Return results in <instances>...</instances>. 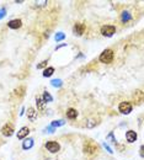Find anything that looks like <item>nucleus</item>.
<instances>
[{
  "label": "nucleus",
  "instance_id": "obj_1",
  "mask_svg": "<svg viewBox=\"0 0 144 160\" xmlns=\"http://www.w3.org/2000/svg\"><path fill=\"white\" fill-rule=\"evenodd\" d=\"M100 62L105 64H110L113 60V52L111 49H105L101 54H100Z\"/></svg>",
  "mask_w": 144,
  "mask_h": 160
},
{
  "label": "nucleus",
  "instance_id": "obj_2",
  "mask_svg": "<svg viewBox=\"0 0 144 160\" xmlns=\"http://www.w3.org/2000/svg\"><path fill=\"white\" fill-rule=\"evenodd\" d=\"M85 154H95L99 150V145L94 142H86L84 144V148H83Z\"/></svg>",
  "mask_w": 144,
  "mask_h": 160
},
{
  "label": "nucleus",
  "instance_id": "obj_3",
  "mask_svg": "<svg viewBox=\"0 0 144 160\" xmlns=\"http://www.w3.org/2000/svg\"><path fill=\"white\" fill-rule=\"evenodd\" d=\"M101 33L105 37H111L113 36V33H116V27L111 25H105L101 27Z\"/></svg>",
  "mask_w": 144,
  "mask_h": 160
},
{
  "label": "nucleus",
  "instance_id": "obj_4",
  "mask_svg": "<svg viewBox=\"0 0 144 160\" xmlns=\"http://www.w3.org/2000/svg\"><path fill=\"white\" fill-rule=\"evenodd\" d=\"M118 110L122 115H128L130 113V111H132V105H130V102H121L120 106H118Z\"/></svg>",
  "mask_w": 144,
  "mask_h": 160
},
{
  "label": "nucleus",
  "instance_id": "obj_5",
  "mask_svg": "<svg viewBox=\"0 0 144 160\" xmlns=\"http://www.w3.org/2000/svg\"><path fill=\"white\" fill-rule=\"evenodd\" d=\"M46 148H47L48 152H51V153H57V152H59V149H60V145H59L57 142L49 140V142L46 143Z\"/></svg>",
  "mask_w": 144,
  "mask_h": 160
},
{
  "label": "nucleus",
  "instance_id": "obj_6",
  "mask_svg": "<svg viewBox=\"0 0 144 160\" xmlns=\"http://www.w3.org/2000/svg\"><path fill=\"white\" fill-rule=\"evenodd\" d=\"M14 127H12V125H10V123H8V125H5L3 128H2V133H3V136H5V137H11L12 134H14Z\"/></svg>",
  "mask_w": 144,
  "mask_h": 160
},
{
  "label": "nucleus",
  "instance_id": "obj_7",
  "mask_svg": "<svg viewBox=\"0 0 144 160\" xmlns=\"http://www.w3.org/2000/svg\"><path fill=\"white\" fill-rule=\"evenodd\" d=\"M85 31V25L83 23H75L74 25V27H73V33L75 36H81Z\"/></svg>",
  "mask_w": 144,
  "mask_h": 160
},
{
  "label": "nucleus",
  "instance_id": "obj_8",
  "mask_svg": "<svg viewBox=\"0 0 144 160\" xmlns=\"http://www.w3.org/2000/svg\"><path fill=\"white\" fill-rule=\"evenodd\" d=\"M21 25H22V21L20 20V19H15V20H11V21H9V23H8V26L10 29H14V30H16V29H20L21 27Z\"/></svg>",
  "mask_w": 144,
  "mask_h": 160
},
{
  "label": "nucleus",
  "instance_id": "obj_9",
  "mask_svg": "<svg viewBox=\"0 0 144 160\" xmlns=\"http://www.w3.org/2000/svg\"><path fill=\"white\" fill-rule=\"evenodd\" d=\"M27 117H29V119L31 122H35L37 119V112H36V110L33 107H29L27 109Z\"/></svg>",
  "mask_w": 144,
  "mask_h": 160
},
{
  "label": "nucleus",
  "instance_id": "obj_10",
  "mask_svg": "<svg viewBox=\"0 0 144 160\" xmlns=\"http://www.w3.org/2000/svg\"><path fill=\"white\" fill-rule=\"evenodd\" d=\"M29 133H30V129H29L27 127H22V128L17 132V138H19V139H23L25 137L29 136Z\"/></svg>",
  "mask_w": 144,
  "mask_h": 160
},
{
  "label": "nucleus",
  "instance_id": "obj_11",
  "mask_svg": "<svg viewBox=\"0 0 144 160\" xmlns=\"http://www.w3.org/2000/svg\"><path fill=\"white\" fill-rule=\"evenodd\" d=\"M126 138H127V140H128L129 143H133V142H136V139H137V133H136L134 131H128V132L126 133Z\"/></svg>",
  "mask_w": 144,
  "mask_h": 160
},
{
  "label": "nucleus",
  "instance_id": "obj_12",
  "mask_svg": "<svg viewBox=\"0 0 144 160\" xmlns=\"http://www.w3.org/2000/svg\"><path fill=\"white\" fill-rule=\"evenodd\" d=\"M33 146V139L32 138H26L25 140H23V143H22V149H30V148H32Z\"/></svg>",
  "mask_w": 144,
  "mask_h": 160
},
{
  "label": "nucleus",
  "instance_id": "obj_13",
  "mask_svg": "<svg viewBox=\"0 0 144 160\" xmlns=\"http://www.w3.org/2000/svg\"><path fill=\"white\" fill-rule=\"evenodd\" d=\"M36 105H37V109L40 110V111L44 110V101H43L42 96H37L36 97Z\"/></svg>",
  "mask_w": 144,
  "mask_h": 160
},
{
  "label": "nucleus",
  "instance_id": "obj_14",
  "mask_svg": "<svg viewBox=\"0 0 144 160\" xmlns=\"http://www.w3.org/2000/svg\"><path fill=\"white\" fill-rule=\"evenodd\" d=\"M76 116H78V112H76L75 109H68V111H67V117L68 118L74 119V118H76Z\"/></svg>",
  "mask_w": 144,
  "mask_h": 160
},
{
  "label": "nucleus",
  "instance_id": "obj_15",
  "mask_svg": "<svg viewBox=\"0 0 144 160\" xmlns=\"http://www.w3.org/2000/svg\"><path fill=\"white\" fill-rule=\"evenodd\" d=\"M54 73V68H52V66H49V68H46L44 72H43V76L44 78H49L51 75H53Z\"/></svg>",
  "mask_w": 144,
  "mask_h": 160
},
{
  "label": "nucleus",
  "instance_id": "obj_16",
  "mask_svg": "<svg viewBox=\"0 0 144 160\" xmlns=\"http://www.w3.org/2000/svg\"><path fill=\"white\" fill-rule=\"evenodd\" d=\"M122 21L123 22H128V21H130V19H132V16H130V14H129V12L128 11H123L122 12Z\"/></svg>",
  "mask_w": 144,
  "mask_h": 160
},
{
  "label": "nucleus",
  "instance_id": "obj_17",
  "mask_svg": "<svg viewBox=\"0 0 144 160\" xmlns=\"http://www.w3.org/2000/svg\"><path fill=\"white\" fill-rule=\"evenodd\" d=\"M42 99H43L44 103H47V102H51L52 100H53V97H52V96L49 95V92H47V91H44V92H43V96H42Z\"/></svg>",
  "mask_w": 144,
  "mask_h": 160
},
{
  "label": "nucleus",
  "instance_id": "obj_18",
  "mask_svg": "<svg viewBox=\"0 0 144 160\" xmlns=\"http://www.w3.org/2000/svg\"><path fill=\"white\" fill-rule=\"evenodd\" d=\"M25 94V88L23 86H20L17 89H15V95L16 96H22Z\"/></svg>",
  "mask_w": 144,
  "mask_h": 160
},
{
  "label": "nucleus",
  "instance_id": "obj_19",
  "mask_svg": "<svg viewBox=\"0 0 144 160\" xmlns=\"http://www.w3.org/2000/svg\"><path fill=\"white\" fill-rule=\"evenodd\" d=\"M51 84L52 85H53L54 88H59V86H62V80L60 79H54V80H52V82H51Z\"/></svg>",
  "mask_w": 144,
  "mask_h": 160
},
{
  "label": "nucleus",
  "instance_id": "obj_20",
  "mask_svg": "<svg viewBox=\"0 0 144 160\" xmlns=\"http://www.w3.org/2000/svg\"><path fill=\"white\" fill-rule=\"evenodd\" d=\"M64 123H65V122L63 121V119H59V121H53V122H52L51 125H52V127L54 128V127H59V126H63Z\"/></svg>",
  "mask_w": 144,
  "mask_h": 160
},
{
  "label": "nucleus",
  "instance_id": "obj_21",
  "mask_svg": "<svg viewBox=\"0 0 144 160\" xmlns=\"http://www.w3.org/2000/svg\"><path fill=\"white\" fill-rule=\"evenodd\" d=\"M54 38H56V41L58 42V41H62V39H64V38H65V35H64L63 32H58V33L56 35V37H54Z\"/></svg>",
  "mask_w": 144,
  "mask_h": 160
},
{
  "label": "nucleus",
  "instance_id": "obj_22",
  "mask_svg": "<svg viewBox=\"0 0 144 160\" xmlns=\"http://www.w3.org/2000/svg\"><path fill=\"white\" fill-rule=\"evenodd\" d=\"M47 63H48L47 60H43V62H41L40 64L37 65V69H42V68H44V66L47 65Z\"/></svg>",
  "mask_w": 144,
  "mask_h": 160
},
{
  "label": "nucleus",
  "instance_id": "obj_23",
  "mask_svg": "<svg viewBox=\"0 0 144 160\" xmlns=\"http://www.w3.org/2000/svg\"><path fill=\"white\" fill-rule=\"evenodd\" d=\"M95 125H96V122L94 121V119H90V121H89V123L86 125V127H87V128H93Z\"/></svg>",
  "mask_w": 144,
  "mask_h": 160
},
{
  "label": "nucleus",
  "instance_id": "obj_24",
  "mask_svg": "<svg viewBox=\"0 0 144 160\" xmlns=\"http://www.w3.org/2000/svg\"><path fill=\"white\" fill-rule=\"evenodd\" d=\"M106 139H110V140H112V143H113V144H116V139L113 138V134H112V133H110V134L107 136V138H106Z\"/></svg>",
  "mask_w": 144,
  "mask_h": 160
},
{
  "label": "nucleus",
  "instance_id": "obj_25",
  "mask_svg": "<svg viewBox=\"0 0 144 160\" xmlns=\"http://www.w3.org/2000/svg\"><path fill=\"white\" fill-rule=\"evenodd\" d=\"M5 12H6V10H5V8H3L2 10H0V20H2L4 16H5Z\"/></svg>",
  "mask_w": 144,
  "mask_h": 160
},
{
  "label": "nucleus",
  "instance_id": "obj_26",
  "mask_svg": "<svg viewBox=\"0 0 144 160\" xmlns=\"http://www.w3.org/2000/svg\"><path fill=\"white\" fill-rule=\"evenodd\" d=\"M44 132H48V133H53V132H54V128H53V127H47V128L44 129Z\"/></svg>",
  "mask_w": 144,
  "mask_h": 160
},
{
  "label": "nucleus",
  "instance_id": "obj_27",
  "mask_svg": "<svg viewBox=\"0 0 144 160\" xmlns=\"http://www.w3.org/2000/svg\"><path fill=\"white\" fill-rule=\"evenodd\" d=\"M103 146H105V148H106V149H107V152H109V153H111V154L113 153V152H112V149L110 148V146H109V145H107L106 143H103Z\"/></svg>",
  "mask_w": 144,
  "mask_h": 160
},
{
  "label": "nucleus",
  "instance_id": "obj_28",
  "mask_svg": "<svg viewBox=\"0 0 144 160\" xmlns=\"http://www.w3.org/2000/svg\"><path fill=\"white\" fill-rule=\"evenodd\" d=\"M44 4H47V2H38V3H36V5H40V6H42Z\"/></svg>",
  "mask_w": 144,
  "mask_h": 160
},
{
  "label": "nucleus",
  "instance_id": "obj_29",
  "mask_svg": "<svg viewBox=\"0 0 144 160\" xmlns=\"http://www.w3.org/2000/svg\"><path fill=\"white\" fill-rule=\"evenodd\" d=\"M64 46H67V43H62V45L57 46V48H56V49H59V48H62V47H64Z\"/></svg>",
  "mask_w": 144,
  "mask_h": 160
},
{
  "label": "nucleus",
  "instance_id": "obj_30",
  "mask_svg": "<svg viewBox=\"0 0 144 160\" xmlns=\"http://www.w3.org/2000/svg\"><path fill=\"white\" fill-rule=\"evenodd\" d=\"M140 156H143V146H140Z\"/></svg>",
  "mask_w": 144,
  "mask_h": 160
}]
</instances>
